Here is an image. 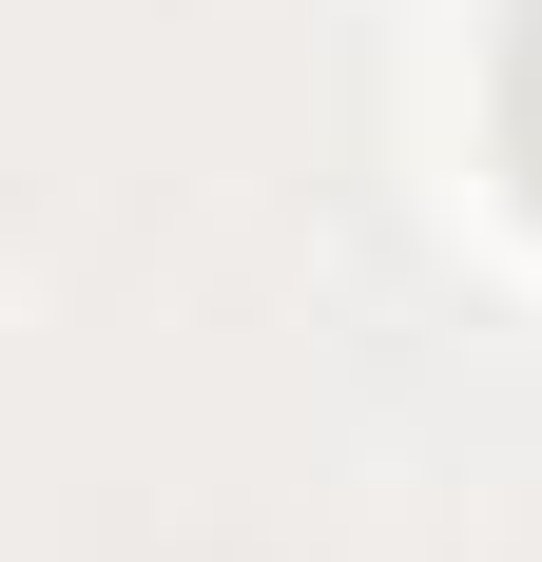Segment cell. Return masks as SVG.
<instances>
[{
  "instance_id": "obj_1",
  "label": "cell",
  "mask_w": 542,
  "mask_h": 562,
  "mask_svg": "<svg viewBox=\"0 0 542 562\" xmlns=\"http://www.w3.org/2000/svg\"><path fill=\"white\" fill-rule=\"evenodd\" d=\"M504 175L542 194V20H523V58H504Z\"/></svg>"
}]
</instances>
